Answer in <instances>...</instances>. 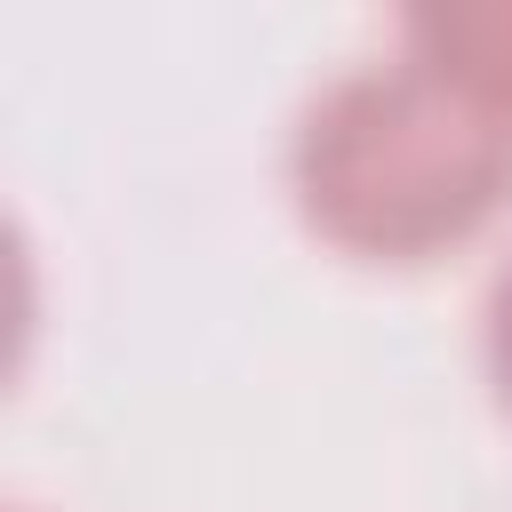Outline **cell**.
Instances as JSON below:
<instances>
[{
	"label": "cell",
	"instance_id": "obj_1",
	"mask_svg": "<svg viewBox=\"0 0 512 512\" xmlns=\"http://www.w3.org/2000/svg\"><path fill=\"white\" fill-rule=\"evenodd\" d=\"M280 184L320 248L416 272L472 248L512 208V112L392 40L296 104Z\"/></svg>",
	"mask_w": 512,
	"mask_h": 512
},
{
	"label": "cell",
	"instance_id": "obj_2",
	"mask_svg": "<svg viewBox=\"0 0 512 512\" xmlns=\"http://www.w3.org/2000/svg\"><path fill=\"white\" fill-rule=\"evenodd\" d=\"M392 40L432 72H448L456 88H472L480 104L512 112V0H432L408 8Z\"/></svg>",
	"mask_w": 512,
	"mask_h": 512
},
{
	"label": "cell",
	"instance_id": "obj_3",
	"mask_svg": "<svg viewBox=\"0 0 512 512\" xmlns=\"http://www.w3.org/2000/svg\"><path fill=\"white\" fill-rule=\"evenodd\" d=\"M480 384L512 416V256L488 272V296H480Z\"/></svg>",
	"mask_w": 512,
	"mask_h": 512
}]
</instances>
